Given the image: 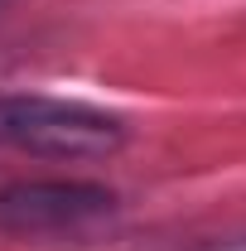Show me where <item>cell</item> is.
I'll list each match as a JSON object with an SVG mask.
<instances>
[{"label": "cell", "instance_id": "obj_1", "mask_svg": "<svg viewBox=\"0 0 246 251\" xmlns=\"http://www.w3.org/2000/svg\"><path fill=\"white\" fill-rule=\"evenodd\" d=\"M116 222V188L92 179H20L0 188V237L15 242H97Z\"/></svg>", "mask_w": 246, "mask_h": 251}, {"label": "cell", "instance_id": "obj_2", "mask_svg": "<svg viewBox=\"0 0 246 251\" xmlns=\"http://www.w3.org/2000/svg\"><path fill=\"white\" fill-rule=\"evenodd\" d=\"M0 145L44 159H106L125 145V121L68 97H0Z\"/></svg>", "mask_w": 246, "mask_h": 251}, {"label": "cell", "instance_id": "obj_3", "mask_svg": "<svg viewBox=\"0 0 246 251\" xmlns=\"http://www.w3.org/2000/svg\"><path fill=\"white\" fill-rule=\"evenodd\" d=\"M193 251H246V237H227V242H203Z\"/></svg>", "mask_w": 246, "mask_h": 251}, {"label": "cell", "instance_id": "obj_4", "mask_svg": "<svg viewBox=\"0 0 246 251\" xmlns=\"http://www.w3.org/2000/svg\"><path fill=\"white\" fill-rule=\"evenodd\" d=\"M0 5H5V0H0Z\"/></svg>", "mask_w": 246, "mask_h": 251}]
</instances>
